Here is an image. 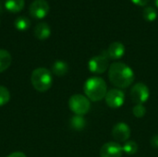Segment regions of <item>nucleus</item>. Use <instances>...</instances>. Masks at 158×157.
I'll return each mask as SVG.
<instances>
[{"label":"nucleus","instance_id":"f257e3e1","mask_svg":"<svg viewBox=\"0 0 158 157\" xmlns=\"http://www.w3.org/2000/svg\"><path fill=\"white\" fill-rule=\"evenodd\" d=\"M108 78L118 89H126L132 84L135 75L130 66L122 62H114L109 66Z\"/></svg>","mask_w":158,"mask_h":157},{"label":"nucleus","instance_id":"f03ea898","mask_svg":"<svg viewBox=\"0 0 158 157\" xmlns=\"http://www.w3.org/2000/svg\"><path fill=\"white\" fill-rule=\"evenodd\" d=\"M83 91L85 96L92 102H98L105 99L107 93V85L104 79L101 77H91L89 78L84 85Z\"/></svg>","mask_w":158,"mask_h":157},{"label":"nucleus","instance_id":"7ed1b4c3","mask_svg":"<svg viewBox=\"0 0 158 157\" xmlns=\"http://www.w3.org/2000/svg\"><path fill=\"white\" fill-rule=\"evenodd\" d=\"M31 81L33 88L41 93L48 91L53 83L51 71L45 68H38L34 69L31 76Z\"/></svg>","mask_w":158,"mask_h":157},{"label":"nucleus","instance_id":"20e7f679","mask_svg":"<svg viewBox=\"0 0 158 157\" xmlns=\"http://www.w3.org/2000/svg\"><path fill=\"white\" fill-rule=\"evenodd\" d=\"M69 109L77 116H84L91 109V101L82 94H74L69 100Z\"/></svg>","mask_w":158,"mask_h":157},{"label":"nucleus","instance_id":"39448f33","mask_svg":"<svg viewBox=\"0 0 158 157\" xmlns=\"http://www.w3.org/2000/svg\"><path fill=\"white\" fill-rule=\"evenodd\" d=\"M131 98L135 105H143L150 96V91L143 82H137L131 90Z\"/></svg>","mask_w":158,"mask_h":157},{"label":"nucleus","instance_id":"423d86ee","mask_svg":"<svg viewBox=\"0 0 158 157\" xmlns=\"http://www.w3.org/2000/svg\"><path fill=\"white\" fill-rule=\"evenodd\" d=\"M108 59L109 58H108L106 53H104L99 56H95L92 57L88 62L89 70L94 74H102V73L106 72V69L109 68Z\"/></svg>","mask_w":158,"mask_h":157},{"label":"nucleus","instance_id":"0eeeda50","mask_svg":"<svg viewBox=\"0 0 158 157\" xmlns=\"http://www.w3.org/2000/svg\"><path fill=\"white\" fill-rule=\"evenodd\" d=\"M106 105L111 108H119L125 102V93L121 89L114 88L107 91L105 97Z\"/></svg>","mask_w":158,"mask_h":157},{"label":"nucleus","instance_id":"6e6552de","mask_svg":"<svg viewBox=\"0 0 158 157\" xmlns=\"http://www.w3.org/2000/svg\"><path fill=\"white\" fill-rule=\"evenodd\" d=\"M50 9L49 4L46 0H34L30 5V14L32 18L41 19L46 17Z\"/></svg>","mask_w":158,"mask_h":157},{"label":"nucleus","instance_id":"1a4fd4ad","mask_svg":"<svg viewBox=\"0 0 158 157\" xmlns=\"http://www.w3.org/2000/svg\"><path fill=\"white\" fill-rule=\"evenodd\" d=\"M122 154L123 148L117 142H109L105 143L99 152L100 157H121Z\"/></svg>","mask_w":158,"mask_h":157},{"label":"nucleus","instance_id":"9d476101","mask_svg":"<svg viewBox=\"0 0 158 157\" xmlns=\"http://www.w3.org/2000/svg\"><path fill=\"white\" fill-rule=\"evenodd\" d=\"M112 136L117 143H126L131 136L130 126L124 122L116 124L112 129Z\"/></svg>","mask_w":158,"mask_h":157},{"label":"nucleus","instance_id":"9b49d317","mask_svg":"<svg viewBox=\"0 0 158 157\" xmlns=\"http://www.w3.org/2000/svg\"><path fill=\"white\" fill-rule=\"evenodd\" d=\"M125 54V46L122 43L119 42H114L112 43L106 51V55L108 58L114 59V60H118L120 59Z\"/></svg>","mask_w":158,"mask_h":157},{"label":"nucleus","instance_id":"f8f14e48","mask_svg":"<svg viewBox=\"0 0 158 157\" xmlns=\"http://www.w3.org/2000/svg\"><path fill=\"white\" fill-rule=\"evenodd\" d=\"M34 35L39 40H45L51 35L50 26L46 22H40L34 28Z\"/></svg>","mask_w":158,"mask_h":157},{"label":"nucleus","instance_id":"ddd939ff","mask_svg":"<svg viewBox=\"0 0 158 157\" xmlns=\"http://www.w3.org/2000/svg\"><path fill=\"white\" fill-rule=\"evenodd\" d=\"M25 1L24 0H6L5 7L10 13H19L24 7Z\"/></svg>","mask_w":158,"mask_h":157},{"label":"nucleus","instance_id":"4468645a","mask_svg":"<svg viewBox=\"0 0 158 157\" xmlns=\"http://www.w3.org/2000/svg\"><path fill=\"white\" fill-rule=\"evenodd\" d=\"M69 71V65L62 60H56L52 66V72L58 77L65 76Z\"/></svg>","mask_w":158,"mask_h":157},{"label":"nucleus","instance_id":"2eb2a0df","mask_svg":"<svg viewBox=\"0 0 158 157\" xmlns=\"http://www.w3.org/2000/svg\"><path fill=\"white\" fill-rule=\"evenodd\" d=\"M11 61L12 57L9 52L4 49H0V73L9 68Z\"/></svg>","mask_w":158,"mask_h":157},{"label":"nucleus","instance_id":"dca6fc26","mask_svg":"<svg viewBox=\"0 0 158 157\" xmlns=\"http://www.w3.org/2000/svg\"><path fill=\"white\" fill-rule=\"evenodd\" d=\"M86 121L82 116H77L75 115L70 119V127L75 130H81L85 128Z\"/></svg>","mask_w":158,"mask_h":157},{"label":"nucleus","instance_id":"f3484780","mask_svg":"<svg viewBox=\"0 0 158 157\" xmlns=\"http://www.w3.org/2000/svg\"><path fill=\"white\" fill-rule=\"evenodd\" d=\"M14 25H15V27H16L17 30L21 31H24L27 29H29V27L31 26V21H30V19L27 17L20 16V17H18L15 19Z\"/></svg>","mask_w":158,"mask_h":157},{"label":"nucleus","instance_id":"a211bd4d","mask_svg":"<svg viewBox=\"0 0 158 157\" xmlns=\"http://www.w3.org/2000/svg\"><path fill=\"white\" fill-rule=\"evenodd\" d=\"M123 152L129 155H133L138 151V144L134 141H127L122 146Z\"/></svg>","mask_w":158,"mask_h":157},{"label":"nucleus","instance_id":"6ab92c4d","mask_svg":"<svg viewBox=\"0 0 158 157\" xmlns=\"http://www.w3.org/2000/svg\"><path fill=\"white\" fill-rule=\"evenodd\" d=\"M143 18L147 20V21H154L156 17H157V12L156 10L152 7V6H147L143 9Z\"/></svg>","mask_w":158,"mask_h":157},{"label":"nucleus","instance_id":"aec40b11","mask_svg":"<svg viewBox=\"0 0 158 157\" xmlns=\"http://www.w3.org/2000/svg\"><path fill=\"white\" fill-rule=\"evenodd\" d=\"M9 99H10V93L8 90L4 86H0V106H3L6 104H7Z\"/></svg>","mask_w":158,"mask_h":157},{"label":"nucleus","instance_id":"412c9836","mask_svg":"<svg viewBox=\"0 0 158 157\" xmlns=\"http://www.w3.org/2000/svg\"><path fill=\"white\" fill-rule=\"evenodd\" d=\"M132 114L135 118H141L145 116L146 108L143 105H135L132 108Z\"/></svg>","mask_w":158,"mask_h":157},{"label":"nucleus","instance_id":"4be33fe9","mask_svg":"<svg viewBox=\"0 0 158 157\" xmlns=\"http://www.w3.org/2000/svg\"><path fill=\"white\" fill-rule=\"evenodd\" d=\"M150 143H151V145H152L153 148L158 149V134H155V135L151 138Z\"/></svg>","mask_w":158,"mask_h":157},{"label":"nucleus","instance_id":"5701e85b","mask_svg":"<svg viewBox=\"0 0 158 157\" xmlns=\"http://www.w3.org/2000/svg\"><path fill=\"white\" fill-rule=\"evenodd\" d=\"M134 4L138 5V6H146L149 2V0H131Z\"/></svg>","mask_w":158,"mask_h":157},{"label":"nucleus","instance_id":"b1692460","mask_svg":"<svg viewBox=\"0 0 158 157\" xmlns=\"http://www.w3.org/2000/svg\"><path fill=\"white\" fill-rule=\"evenodd\" d=\"M6 157H27L25 155V154L21 153V152H15V153H12L10 155H8Z\"/></svg>","mask_w":158,"mask_h":157},{"label":"nucleus","instance_id":"393cba45","mask_svg":"<svg viewBox=\"0 0 158 157\" xmlns=\"http://www.w3.org/2000/svg\"><path fill=\"white\" fill-rule=\"evenodd\" d=\"M156 6L158 7V0H156Z\"/></svg>","mask_w":158,"mask_h":157}]
</instances>
